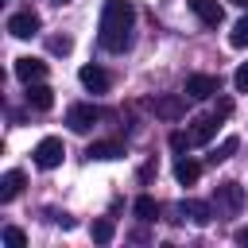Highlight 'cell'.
<instances>
[{
	"instance_id": "d6986e66",
	"label": "cell",
	"mask_w": 248,
	"mask_h": 248,
	"mask_svg": "<svg viewBox=\"0 0 248 248\" xmlns=\"http://www.w3.org/2000/svg\"><path fill=\"white\" fill-rule=\"evenodd\" d=\"M89 232H93V240H97V244H108V240H112V232H116V229H112V221H108V217H97V221H93V229H89Z\"/></svg>"
},
{
	"instance_id": "e0dca14e",
	"label": "cell",
	"mask_w": 248,
	"mask_h": 248,
	"mask_svg": "<svg viewBox=\"0 0 248 248\" xmlns=\"http://www.w3.org/2000/svg\"><path fill=\"white\" fill-rule=\"evenodd\" d=\"M132 209H136V217H140V221H155V217H159V202H155V198H147V194H140Z\"/></svg>"
},
{
	"instance_id": "2e32d148",
	"label": "cell",
	"mask_w": 248,
	"mask_h": 248,
	"mask_svg": "<svg viewBox=\"0 0 248 248\" xmlns=\"http://www.w3.org/2000/svg\"><path fill=\"white\" fill-rule=\"evenodd\" d=\"M174 178H178L182 186H194V182L202 178V167H198L194 159H178V163H174Z\"/></svg>"
},
{
	"instance_id": "44dd1931",
	"label": "cell",
	"mask_w": 248,
	"mask_h": 248,
	"mask_svg": "<svg viewBox=\"0 0 248 248\" xmlns=\"http://www.w3.org/2000/svg\"><path fill=\"white\" fill-rule=\"evenodd\" d=\"M46 46H50V54H70V50H74V39H70V35H50Z\"/></svg>"
},
{
	"instance_id": "8992f818",
	"label": "cell",
	"mask_w": 248,
	"mask_h": 248,
	"mask_svg": "<svg viewBox=\"0 0 248 248\" xmlns=\"http://www.w3.org/2000/svg\"><path fill=\"white\" fill-rule=\"evenodd\" d=\"M16 78H19L23 85H31V81H43V78H46V62H43V58H31V54H23V58H16Z\"/></svg>"
},
{
	"instance_id": "5bb4252c",
	"label": "cell",
	"mask_w": 248,
	"mask_h": 248,
	"mask_svg": "<svg viewBox=\"0 0 248 248\" xmlns=\"http://www.w3.org/2000/svg\"><path fill=\"white\" fill-rule=\"evenodd\" d=\"M85 155L105 163V159H120V155H124V147H120L116 140H97V143H89V151H85Z\"/></svg>"
},
{
	"instance_id": "9c48e42d",
	"label": "cell",
	"mask_w": 248,
	"mask_h": 248,
	"mask_svg": "<svg viewBox=\"0 0 248 248\" xmlns=\"http://www.w3.org/2000/svg\"><path fill=\"white\" fill-rule=\"evenodd\" d=\"M190 12H194L205 27H221V19H225V8H221L217 0H190Z\"/></svg>"
},
{
	"instance_id": "6da1fadb",
	"label": "cell",
	"mask_w": 248,
	"mask_h": 248,
	"mask_svg": "<svg viewBox=\"0 0 248 248\" xmlns=\"http://www.w3.org/2000/svg\"><path fill=\"white\" fill-rule=\"evenodd\" d=\"M132 31H136V8L128 0H108L101 8V31H97L101 46L108 54H120L132 46Z\"/></svg>"
},
{
	"instance_id": "484cf974",
	"label": "cell",
	"mask_w": 248,
	"mask_h": 248,
	"mask_svg": "<svg viewBox=\"0 0 248 248\" xmlns=\"http://www.w3.org/2000/svg\"><path fill=\"white\" fill-rule=\"evenodd\" d=\"M232 240H236V244H244V248H248V229H236V232H232Z\"/></svg>"
},
{
	"instance_id": "30bf717a",
	"label": "cell",
	"mask_w": 248,
	"mask_h": 248,
	"mask_svg": "<svg viewBox=\"0 0 248 248\" xmlns=\"http://www.w3.org/2000/svg\"><path fill=\"white\" fill-rule=\"evenodd\" d=\"M178 213H182V217H190L194 225H209V221L217 217V213H213V205H209V202H198V198H186V202L178 205Z\"/></svg>"
},
{
	"instance_id": "cb8c5ba5",
	"label": "cell",
	"mask_w": 248,
	"mask_h": 248,
	"mask_svg": "<svg viewBox=\"0 0 248 248\" xmlns=\"http://www.w3.org/2000/svg\"><path fill=\"white\" fill-rule=\"evenodd\" d=\"M190 143H194V140H190V132H170V147H174V151H186Z\"/></svg>"
},
{
	"instance_id": "d4e9b609",
	"label": "cell",
	"mask_w": 248,
	"mask_h": 248,
	"mask_svg": "<svg viewBox=\"0 0 248 248\" xmlns=\"http://www.w3.org/2000/svg\"><path fill=\"white\" fill-rule=\"evenodd\" d=\"M229 112H232V101L221 97V101H217V116H229Z\"/></svg>"
},
{
	"instance_id": "5b68a950",
	"label": "cell",
	"mask_w": 248,
	"mask_h": 248,
	"mask_svg": "<svg viewBox=\"0 0 248 248\" xmlns=\"http://www.w3.org/2000/svg\"><path fill=\"white\" fill-rule=\"evenodd\" d=\"M182 93L190 101H209V97H217V78L213 74H190L186 85H182Z\"/></svg>"
},
{
	"instance_id": "ba28073f",
	"label": "cell",
	"mask_w": 248,
	"mask_h": 248,
	"mask_svg": "<svg viewBox=\"0 0 248 248\" xmlns=\"http://www.w3.org/2000/svg\"><path fill=\"white\" fill-rule=\"evenodd\" d=\"M78 81H81L89 93H108V85H112V78H108L101 66H81V70H78Z\"/></svg>"
},
{
	"instance_id": "ffe728a7",
	"label": "cell",
	"mask_w": 248,
	"mask_h": 248,
	"mask_svg": "<svg viewBox=\"0 0 248 248\" xmlns=\"http://www.w3.org/2000/svg\"><path fill=\"white\" fill-rule=\"evenodd\" d=\"M229 43H232L236 50H244V46H248V16L232 23V31H229Z\"/></svg>"
},
{
	"instance_id": "8fae6325",
	"label": "cell",
	"mask_w": 248,
	"mask_h": 248,
	"mask_svg": "<svg viewBox=\"0 0 248 248\" xmlns=\"http://www.w3.org/2000/svg\"><path fill=\"white\" fill-rule=\"evenodd\" d=\"M151 112L163 116V120H178L186 112V97H155L151 101Z\"/></svg>"
},
{
	"instance_id": "9a60e30c",
	"label": "cell",
	"mask_w": 248,
	"mask_h": 248,
	"mask_svg": "<svg viewBox=\"0 0 248 248\" xmlns=\"http://www.w3.org/2000/svg\"><path fill=\"white\" fill-rule=\"evenodd\" d=\"M23 182H27V178H23V170H8V174L0 178V202H12V198L23 190Z\"/></svg>"
},
{
	"instance_id": "4316f807",
	"label": "cell",
	"mask_w": 248,
	"mask_h": 248,
	"mask_svg": "<svg viewBox=\"0 0 248 248\" xmlns=\"http://www.w3.org/2000/svg\"><path fill=\"white\" fill-rule=\"evenodd\" d=\"M229 4H236V8H248V0H229Z\"/></svg>"
},
{
	"instance_id": "7402d4cb",
	"label": "cell",
	"mask_w": 248,
	"mask_h": 248,
	"mask_svg": "<svg viewBox=\"0 0 248 248\" xmlns=\"http://www.w3.org/2000/svg\"><path fill=\"white\" fill-rule=\"evenodd\" d=\"M4 244H8V248H23V244H27V232L16 229V225H8V229H4Z\"/></svg>"
},
{
	"instance_id": "277c9868",
	"label": "cell",
	"mask_w": 248,
	"mask_h": 248,
	"mask_svg": "<svg viewBox=\"0 0 248 248\" xmlns=\"http://www.w3.org/2000/svg\"><path fill=\"white\" fill-rule=\"evenodd\" d=\"M97 120H101V108H93V105H70V108H66V124H70V132H78V136H85Z\"/></svg>"
},
{
	"instance_id": "83f0119b",
	"label": "cell",
	"mask_w": 248,
	"mask_h": 248,
	"mask_svg": "<svg viewBox=\"0 0 248 248\" xmlns=\"http://www.w3.org/2000/svg\"><path fill=\"white\" fill-rule=\"evenodd\" d=\"M54 4H66V0H54Z\"/></svg>"
},
{
	"instance_id": "7a4b0ae2",
	"label": "cell",
	"mask_w": 248,
	"mask_h": 248,
	"mask_svg": "<svg viewBox=\"0 0 248 248\" xmlns=\"http://www.w3.org/2000/svg\"><path fill=\"white\" fill-rule=\"evenodd\" d=\"M244 209V186L240 182H221L213 190V213L217 217H236Z\"/></svg>"
},
{
	"instance_id": "7c38bea8",
	"label": "cell",
	"mask_w": 248,
	"mask_h": 248,
	"mask_svg": "<svg viewBox=\"0 0 248 248\" xmlns=\"http://www.w3.org/2000/svg\"><path fill=\"white\" fill-rule=\"evenodd\" d=\"M23 97H27V105H31V108H39V112H46V108L54 105V89H50V85H43V81H31Z\"/></svg>"
},
{
	"instance_id": "ac0fdd59",
	"label": "cell",
	"mask_w": 248,
	"mask_h": 248,
	"mask_svg": "<svg viewBox=\"0 0 248 248\" xmlns=\"http://www.w3.org/2000/svg\"><path fill=\"white\" fill-rule=\"evenodd\" d=\"M240 147V140L236 136H229V140H221V147H213V155H209V163H225V159H232V151Z\"/></svg>"
},
{
	"instance_id": "3957f363",
	"label": "cell",
	"mask_w": 248,
	"mask_h": 248,
	"mask_svg": "<svg viewBox=\"0 0 248 248\" xmlns=\"http://www.w3.org/2000/svg\"><path fill=\"white\" fill-rule=\"evenodd\" d=\"M62 155H66V147H62L58 136H43V140L35 143V151H31V159H35L39 170H54V167L62 163Z\"/></svg>"
},
{
	"instance_id": "4fadbf2b",
	"label": "cell",
	"mask_w": 248,
	"mask_h": 248,
	"mask_svg": "<svg viewBox=\"0 0 248 248\" xmlns=\"http://www.w3.org/2000/svg\"><path fill=\"white\" fill-rule=\"evenodd\" d=\"M217 136V116H198L194 124H190V140L202 147V143H209Z\"/></svg>"
},
{
	"instance_id": "52a82bcc",
	"label": "cell",
	"mask_w": 248,
	"mask_h": 248,
	"mask_svg": "<svg viewBox=\"0 0 248 248\" xmlns=\"http://www.w3.org/2000/svg\"><path fill=\"white\" fill-rule=\"evenodd\" d=\"M39 16L35 12H16L12 19H8V31L16 35V39H31V35H39Z\"/></svg>"
},
{
	"instance_id": "603a6c76",
	"label": "cell",
	"mask_w": 248,
	"mask_h": 248,
	"mask_svg": "<svg viewBox=\"0 0 248 248\" xmlns=\"http://www.w3.org/2000/svg\"><path fill=\"white\" fill-rule=\"evenodd\" d=\"M232 85H236L240 93H248V62H240V66H236V74H232Z\"/></svg>"
}]
</instances>
